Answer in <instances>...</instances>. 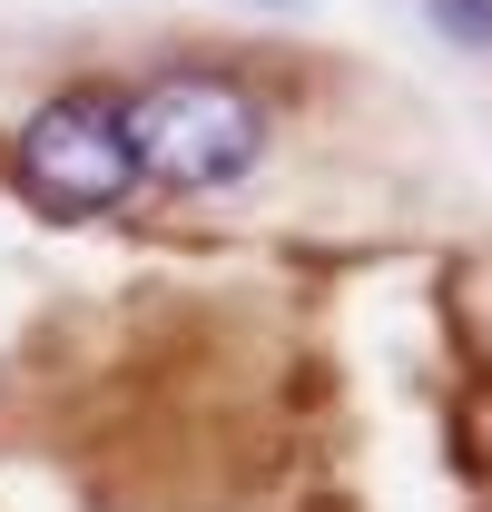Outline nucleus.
Returning a JSON list of instances; mask_svg holds the SVG:
<instances>
[{
  "instance_id": "nucleus-3",
  "label": "nucleus",
  "mask_w": 492,
  "mask_h": 512,
  "mask_svg": "<svg viewBox=\"0 0 492 512\" xmlns=\"http://www.w3.org/2000/svg\"><path fill=\"white\" fill-rule=\"evenodd\" d=\"M424 20L463 50V60H492V0H424Z\"/></svg>"
},
{
  "instance_id": "nucleus-2",
  "label": "nucleus",
  "mask_w": 492,
  "mask_h": 512,
  "mask_svg": "<svg viewBox=\"0 0 492 512\" xmlns=\"http://www.w3.org/2000/svg\"><path fill=\"white\" fill-rule=\"evenodd\" d=\"M10 188H20V207H40L60 227H89V217L128 207V188H138L128 89H109V79L50 89L30 119L10 128Z\"/></svg>"
},
{
  "instance_id": "nucleus-1",
  "label": "nucleus",
  "mask_w": 492,
  "mask_h": 512,
  "mask_svg": "<svg viewBox=\"0 0 492 512\" xmlns=\"http://www.w3.org/2000/svg\"><path fill=\"white\" fill-rule=\"evenodd\" d=\"M276 109L246 89L237 69H158L128 89V148H138V178L168 197H217L237 188L246 168L266 158Z\"/></svg>"
}]
</instances>
